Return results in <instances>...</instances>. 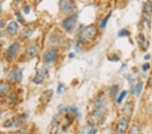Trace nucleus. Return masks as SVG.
I'll return each instance as SVG.
<instances>
[{
	"label": "nucleus",
	"instance_id": "20",
	"mask_svg": "<svg viewBox=\"0 0 152 134\" xmlns=\"http://www.w3.org/2000/svg\"><path fill=\"white\" fill-rule=\"evenodd\" d=\"M127 94V91H122L120 94V95H119L118 98V100H117L118 103V104L121 103V102L123 101L124 98L126 97Z\"/></svg>",
	"mask_w": 152,
	"mask_h": 134
},
{
	"label": "nucleus",
	"instance_id": "19",
	"mask_svg": "<svg viewBox=\"0 0 152 134\" xmlns=\"http://www.w3.org/2000/svg\"><path fill=\"white\" fill-rule=\"evenodd\" d=\"M32 34H33V31H31L30 29H25L24 30V31L22 32V37L24 39H28V38H29L31 36Z\"/></svg>",
	"mask_w": 152,
	"mask_h": 134
},
{
	"label": "nucleus",
	"instance_id": "31",
	"mask_svg": "<svg viewBox=\"0 0 152 134\" xmlns=\"http://www.w3.org/2000/svg\"><path fill=\"white\" fill-rule=\"evenodd\" d=\"M144 59H145V60H149V59H150V55H149V54L146 55V56L144 57Z\"/></svg>",
	"mask_w": 152,
	"mask_h": 134
},
{
	"label": "nucleus",
	"instance_id": "22",
	"mask_svg": "<svg viewBox=\"0 0 152 134\" xmlns=\"http://www.w3.org/2000/svg\"><path fill=\"white\" fill-rule=\"evenodd\" d=\"M22 79V74L20 70H18L16 71V81L20 83Z\"/></svg>",
	"mask_w": 152,
	"mask_h": 134
},
{
	"label": "nucleus",
	"instance_id": "24",
	"mask_svg": "<svg viewBox=\"0 0 152 134\" xmlns=\"http://www.w3.org/2000/svg\"><path fill=\"white\" fill-rule=\"evenodd\" d=\"M16 18H17L19 22H20L21 23H22V20H23V18H22V15H21V13L20 12H17V13H16Z\"/></svg>",
	"mask_w": 152,
	"mask_h": 134
},
{
	"label": "nucleus",
	"instance_id": "5",
	"mask_svg": "<svg viewBox=\"0 0 152 134\" xmlns=\"http://www.w3.org/2000/svg\"><path fill=\"white\" fill-rule=\"evenodd\" d=\"M128 127V123L125 119L122 118L119 120L116 127L117 134H125Z\"/></svg>",
	"mask_w": 152,
	"mask_h": 134
},
{
	"label": "nucleus",
	"instance_id": "12",
	"mask_svg": "<svg viewBox=\"0 0 152 134\" xmlns=\"http://www.w3.org/2000/svg\"><path fill=\"white\" fill-rule=\"evenodd\" d=\"M43 76L40 73V72H37V75H35V77L33 79V81L36 84H41L43 81Z\"/></svg>",
	"mask_w": 152,
	"mask_h": 134
},
{
	"label": "nucleus",
	"instance_id": "1",
	"mask_svg": "<svg viewBox=\"0 0 152 134\" xmlns=\"http://www.w3.org/2000/svg\"><path fill=\"white\" fill-rule=\"evenodd\" d=\"M20 49L19 43H14L9 47L6 51V58L9 61H12L16 57Z\"/></svg>",
	"mask_w": 152,
	"mask_h": 134
},
{
	"label": "nucleus",
	"instance_id": "15",
	"mask_svg": "<svg viewBox=\"0 0 152 134\" xmlns=\"http://www.w3.org/2000/svg\"><path fill=\"white\" fill-rule=\"evenodd\" d=\"M139 43L141 45L143 48H146L148 46V44L146 42V39L145 37L143 34H141L140 35V38H139Z\"/></svg>",
	"mask_w": 152,
	"mask_h": 134
},
{
	"label": "nucleus",
	"instance_id": "25",
	"mask_svg": "<svg viewBox=\"0 0 152 134\" xmlns=\"http://www.w3.org/2000/svg\"><path fill=\"white\" fill-rule=\"evenodd\" d=\"M149 67H150V64H149V63H146V64H143L142 66L143 70H144V71H146L147 70H148Z\"/></svg>",
	"mask_w": 152,
	"mask_h": 134
},
{
	"label": "nucleus",
	"instance_id": "2",
	"mask_svg": "<svg viewBox=\"0 0 152 134\" xmlns=\"http://www.w3.org/2000/svg\"><path fill=\"white\" fill-rule=\"evenodd\" d=\"M76 18L75 16H70L63 21L62 25L63 27L64 28L65 30H66L68 32L72 31L74 29L76 25Z\"/></svg>",
	"mask_w": 152,
	"mask_h": 134
},
{
	"label": "nucleus",
	"instance_id": "27",
	"mask_svg": "<svg viewBox=\"0 0 152 134\" xmlns=\"http://www.w3.org/2000/svg\"><path fill=\"white\" fill-rule=\"evenodd\" d=\"M109 60H111L112 61H118L119 58L117 56L114 55V56H113L112 58H109Z\"/></svg>",
	"mask_w": 152,
	"mask_h": 134
},
{
	"label": "nucleus",
	"instance_id": "7",
	"mask_svg": "<svg viewBox=\"0 0 152 134\" xmlns=\"http://www.w3.org/2000/svg\"><path fill=\"white\" fill-rule=\"evenodd\" d=\"M84 35L88 39H91L95 35V29L94 26L89 25L85 28L84 31H83Z\"/></svg>",
	"mask_w": 152,
	"mask_h": 134
},
{
	"label": "nucleus",
	"instance_id": "28",
	"mask_svg": "<svg viewBox=\"0 0 152 134\" xmlns=\"http://www.w3.org/2000/svg\"><path fill=\"white\" fill-rule=\"evenodd\" d=\"M24 11L25 12L26 14H29L30 12V7L29 6H26L24 8Z\"/></svg>",
	"mask_w": 152,
	"mask_h": 134
},
{
	"label": "nucleus",
	"instance_id": "30",
	"mask_svg": "<svg viewBox=\"0 0 152 134\" xmlns=\"http://www.w3.org/2000/svg\"><path fill=\"white\" fill-rule=\"evenodd\" d=\"M96 133H97V129H93L87 134H96Z\"/></svg>",
	"mask_w": 152,
	"mask_h": 134
},
{
	"label": "nucleus",
	"instance_id": "35",
	"mask_svg": "<svg viewBox=\"0 0 152 134\" xmlns=\"http://www.w3.org/2000/svg\"><path fill=\"white\" fill-rule=\"evenodd\" d=\"M1 35H2V34H1V32H0V37H1Z\"/></svg>",
	"mask_w": 152,
	"mask_h": 134
},
{
	"label": "nucleus",
	"instance_id": "26",
	"mask_svg": "<svg viewBox=\"0 0 152 134\" xmlns=\"http://www.w3.org/2000/svg\"><path fill=\"white\" fill-rule=\"evenodd\" d=\"M57 92L58 94H60L62 92V85H59L58 88L57 89Z\"/></svg>",
	"mask_w": 152,
	"mask_h": 134
},
{
	"label": "nucleus",
	"instance_id": "17",
	"mask_svg": "<svg viewBox=\"0 0 152 134\" xmlns=\"http://www.w3.org/2000/svg\"><path fill=\"white\" fill-rule=\"evenodd\" d=\"M111 14H112V12H109V14H107V15L106 16L103 20H102V21H101V24H100V27H101V29L105 28V26L107 25V21H108V20H109V17H110V16H111Z\"/></svg>",
	"mask_w": 152,
	"mask_h": 134
},
{
	"label": "nucleus",
	"instance_id": "9",
	"mask_svg": "<svg viewBox=\"0 0 152 134\" xmlns=\"http://www.w3.org/2000/svg\"><path fill=\"white\" fill-rule=\"evenodd\" d=\"M9 89H10V87H9L8 83H3L0 84V96L1 97L4 96L6 93H8Z\"/></svg>",
	"mask_w": 152,
	"mask_h": 134
},
{
	"label": "nucleus",
	"instance_id": "6",
	"mask_svg": "<svg viewBox=\"0 0 152 134\" xmlns=\"http://www.w3.org/2000/svg\"><path fill=\"white\" fill-rule=\"evenodd\" d=\"M18 31V25L16 22H11L7 27V31L11 35H15Z\"/></svg>",
	"mask_w": 152,
	"mask_h": 134
},
{
	"label": "nucleus",
	"instance_id": "18",
	"mask_svg": "<svg viewBox=\"0 0 152 134\" xmlns=\"http://www.w3.org/2000/svg\"><path fill=\"white\" fill-rule=\"evenodd\" d=\"M129 35H130L129 31L126 29H122L118 32V37H128Z\"/></svg>",
	"mask_w": 152,
	"mask_h": 134
},
{
	"label": "nucleus",
	"instance_id": "3",
	"mask_svg": "<svg viewBox=\"0 0 152 134\" xmlns=\"http://www.w3.org/2000/svg\"><path fill=\"white\" fill-rule=\"evenodd\" d=\"M58 57V52L56 50H51L47 51L44 54V60L47 64H52Z\"/></svg>",
	"mask_w": 152,
	"mask_h": 134
},
{
	"label": "nucleus",
	"instance_id": "34",
	"mask_svg": "<svg viewBox=\"0 0 152 134\" xmlns=\"http://www.w3.org/2000/svg\"><path fill=\"white\" fill-rule=\"evenodd\" d=\"M150 83H151V85L152 86V77H151V80H150Z\"/></svg>",
	"mask_w": 152,
	"mask_h": 134
},
{
	"label": "nucleus",
	"instance_id": "23",
	"mask_svg": "<svg viewBox=\"0 0 152 134\" xmlns=\"http://www.w3.org/2000/svg\"><path fill=\"white\" fill-rule=\"evenodd\" d=\"M14 125V123H13V121H12V120H10V119H9V120H6V122H5V123H4V125H5V127H12V125Z\"/></svg>",
	"mask_w": 152,
	"mask_h": 134
},
{
	"label": "nucleus",
	"instance_id": "33",
	"mask_svg": "<svg viewBox=\"0 0 152 134\" xmlns=\"http://www.w3.org/2000/svg\"><path fill=\"white\" fill-rule=\"evenodd\" d=\"M0 12H2V4L0 3Z\"/></svg>",
	"mask_w": 152,
	"mask_h": 134
},
{
	"label": "nucleus",
	"instance_id": "36",
	"mask_svg": "<svg viewBox=\"0 0 152 134\" xmlns=\"http://www.w3.org/2000/svg\"><path fill=\"white\" fill-rule=\"evenodd\" d=\"M1 114H2V113H1V112H0V116H1Z\"/></svg>",
	"mask_w": 152,
	"mask_h": 134
},
{
	"label": "nucleus",
	"instance_id": "32",
	"mask_svg": "<svg viewBox=\"0 0 152 134\" xmlns=\"http://www.w3.org/2000/svg\"><path fill=\"white\" fill-rule=\"evenodd\" d=\"M74 54H70V56H69V57H70V58H72V57H74Z\"/></svg>",
	"mask_w": 152,
	"mask_h": 134
},
{
	"label": "nucleus",
	"instance_id": "29",
	"mask_svg": "<svg viewBox=\"0 0 152 134\" xmlns=\"http://www.w3.org/2000/svg\"><path fill=\"white\" fill-rule=\"evenodd\" d=\"M6 25V22L4 20H0V28L4 27V26Z\"/></svg>",
	"mask_w": 152,
	"mask_h": 134
},
{
	"label": "nucleus",
	"instance_id": "10",
	"mask_svg": "<svg viewBox=\"0 0 152 134\" xmlns=\"http://www.w3.org/2000/svg\"><path fill=\"white\" fill-rule=\"evenodd\" d=\"M104 110H105V108H104L103 107L97 108H95V110L94 111L93 115V116L95 117V118L99 119V118H100V117L103 115V113H104Z\"/></svg>",
	"mask_w": 152,
	"mask_h": 134
},
{
	"label": "nucleus",
	"instance_id": "14",
	"mask_svg": "<svg viewBox=\"0 0 152 134\" xmlns=\"http://www.w3.org/2000/svg\"><path fill=\"white\" fill-rule=\"evenodd\" d=\"M144 11L147 14H151L152 12V3L147 2L144 6Z\"/></svg>",
	"mask_w": 152,
	"mask_h": 134
},
{
	"label": "nucleus",
	"instance_id": "8",
	"mask_svg": "<svg viewBox=\"0 0 152 134\" xmlns=\"http://www.w3.org/2000/svg\"><path fill=\"white\" fill-rule=\"evenodd\" d=\"M38 51H39V47L37 46V45L33 43L28 47L26 51V53L29 56L33 57L37 54Z\"/></svg>",
	"mask_w": 152,
	"mask_h": 134
},
{
	"label": "nucleus",
	"instance_id": "16",
	"mask_svg": "<svg viewBox=\"0 0 152 134\" xmlns=\"http://www.w3.org/2000/svg\"><path fill=\"white\" fill-rule=\"evenodd\" d=\"M8 79L10 81H16V71H14V70H12L10 71L8 75Z\"/></svg>",
	"mask_w": 152,
	"mask_h": 134
},
{
	"label": "nucleus",
	"instance_id": "13",
	"mask_svg": "<svg viewBox=\"0 0 152 134\" xmlns=\"http://www.w3.org/2000/svg\"><path fill=\"white\" fill-rule=\"evenodd\" d=\"M141 132V127L138 125H134L130 130V134H139Z\"/></svg>",
	"mask_w": 152,
	"mask_h": 134
},
{
	"label": "nucleus",
	"instance_id": "21",
	"mask_svg": "<svg viewBox=\"0 0 152 134\" xmlns=\"http://www.w3.org/2000/svg\"><path fill=\"white\" fill-rule=\"evenodd\" d=\"M131 105L132 104H129V103L127 104L126 106H125V113H127L129 115H131V114H132V111H131V110L130 109H131V110H133V107L132 106L131 107Z\"/></svg>",
	"mask_w": 152,
	"mask_h": 134
},
{
	"label": "nucleus",
	"instance_id": "11",
	"mask_svg": "<svg viewBox=\"0 0 152 134\" xmlns=\"http://www.w3.org/2000/svg\"><path fill=\"white\" fill-rule=\"evenodd\" d=\"M143 86V82L140 81L136 84V87L135 88V93L136 97H139L141 92L142 91Z\"/></svg>",
	"mask_w": 152,
	"mask_h": 134
},
{
	"label": "nucleus",
	"instance_id": "4",
	"mask_svg": "<svg viewBox=\"0 0 152 134\" xmlns=\"http://www.w3.org/2000/svg\"><path fill=\"white\" fill-rule=\"evenodd\" d=\"M60 7L61 10L64 13H69L73 11L74 9V5L72 2L62 0L60 2Z\"/></svg>",
	"mask_w": 152,
	"mask_h": 134
}]
</instances>
